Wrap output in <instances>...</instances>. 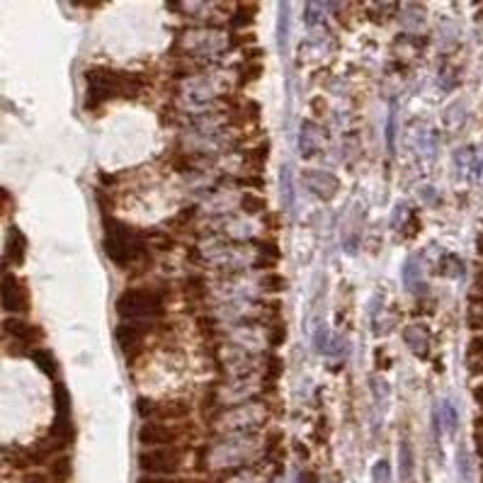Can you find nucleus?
Returning <instances> with one entry per match:
<instances>
[{"instance_id": "1", "label": "nucleus", "mask_w": 483, "mask_h": 483, "mask_svg": "<svg viewBox=\"0 0 483 483\" xmlns=\"http://www.w3.org/2000/svg\"><path fill=\"white\" fill-rule=\"evenodd\" d=\"M105 228V253L117 267H132L139 260H149V243H146V235L139 228H132L127 223L112 219L105 214L102 219Z\"/></svg>"}, {"instance_id": "2", "label": "nucleus", "mask_w": 483, "mask_h": 483, "mask_svg": "<svg viewBox=\"0 0 483 483\" xmlns=\"http://www.w3.org/2000/svg\"><path fill=\"white\" fill-rule=\"evenodd\" d=\"M117 314L127 321H151V318H161L166 314V294L161 290H124L117 297L115 304Z\"/></svg>"}, {"instance_id": "3", "label": "nucleus", "mask_w": 483, "mask_h": 483, "mask_svg": "<svg viewBox=\"0 0 483 483\" xmlns=\"http://www.w3.org/2000/svg\"><path fill=\"white\" fill-rule=\"evenodd\" d=\"M139 467L146 476H173L182 467L180 447H156L139 455Z\"/></svg>"}, {"instance_id": "4", "label": "nucleus", "mask_w": 483, "mask_h": 483, "mask_svg": "<svg viewBox=\"0 0 483 483\" xmlns=\"http://www.w3.org/2000/svg\"><path fill=\"white\" fill-rule=\"evenodd\" d=\"M180 430L163 425L161 420L146 423L139 428V442L146 450H156V447H175V442L180 440Z\"/></svg>"}, {"instance_id": "5", "label": "nucleus", "mask_w": 483, "mask_h": 483, "mask_svg": "<svg viewBox=\"0 0 483 483\" xmlns=\"http://www.w3.org/2000/svg\"><path fill=\"white\" fill-rule=\"evenodd\" d=\"M3 309L8 314H22L29 309V294L25 285L10 272H3Z\"/></svg>"}, {"instance_id": "6", "label": "nucleus", "mask_w": 483, "mask_h": 483, "mask_svg": "<svg viewBox=\"0 0 483 483\" xmlns=\"http://www.w3.org/2000/svg\"><path fill=\"white\" fill-rule=\"evenodd\" d=\"M149 331H151L149 321H124L115 328V340L117 345H120V350L124 352V355H129L134 347H141Z\"/></svg>"}, {"instance_id": "7", "label": "nucleus", "mask_w": 483, "mask_h": 483, "mask_svg": "<svg viewBox=\"0 0 483 483\" xmlns=\"http://www.w3.org/2000/svg\"><path fill=\"white\" fill-rule=\"evenodd\" d=\"M3 333L5 338H15V343L32 347L44 340V331L39 326H32V323L22 321V318H5L3 321Z\"/></svg>"}, {"instance_id": "8", "label": "nucleus", "mask_w": 483, "mask_h": 483, "mask_svg": "<svg viewBox=\"0 0 483 483\" xmlns=\"http://www.w3.org/2000/svg\"><path fill=\"white\" fill-rule=\"evenodd\" d=\"M27 255V238L17 226H10L8 238H5V265H22Z\"/></svg>"}, {"instance_id": "9", "label": "nucleus", "mask_w": 483, "mask_h": 483, "mask_svg": "<svg viewBox=\"0 0 483 483\" xmlns=\"http://www.w3.org/2000/svg\"><path fill=\"white\" fill-rule=\"evenodd\" d=\"M304 178H306V185H309L314 192L321 194V197H333L335 190H338V180L328 173H321V170H311V173H306Z\"/></svg>"}, {"instance_id": "10", "label": "nucleus", "mask_w": 483, "mask_h": 483, "mask_svg": "<svg viewBox=\"0 0 483 483\" xmlns=\"http://www.w3.org/2000/svg\"><path fill=\"white\" fill-rule=\"evenodd\" d=\"M192 413V405L187 403V400H166V403H158V410H156V418L158 420H182V418H187Z\"/></svg>"}, {"instance_id": "11", "label": "nucleus", "mask_w": 483, "mask_h": 483, "mask_svg": "<svg viewBox=\"0 0 483 483\" xmlns=\"http://www.w3.org/2000/svg\"><path fill=\"white\" fill-rule=\"evenodd\" d=\"M29 359L42 369V374H46L49 379H56L58 362L51 350H46V347H34V350H29Z\"/></svg>"}, {"instance_id": "12", "label": "nucleus", "mask_w": 483, "mask_h": 483, "mask_svg": "<svg viewBox=\"0 0 483 483\" xmlns=\"http://www.w3.org/2000/svg\"><path fill=\"white\" fill-rule=\"evenodd\" d=\"M49 476L54 483H68L70 476H73V464H70V457L61 455L49 462Z\"/></svg>"}, {"instance_id": "13", "label": "nucleus", "mask_w": 483, "mask_h": 483, "mask_svg": "<svg viewBox=\"0 0 483 483\" xmlns=\"http://www.w3.org/2000/svg\"><path fill=\"white\" fill-rule=\"evenodd\" d=\"M54 408L56 418H70V393L66 384H61V381L54 384Z\"/></svg>"}, {"instance_id": "14", "label": "nucleus", "mask_w": 483, "mask_h": 483, "mask_svg": "<svg viewBox=\"0 0 483 483\" xmlns=\"http://www.w3.org/2000/svg\"><path fill=\"white\" fill-rule=\"evenodd\" d=\"M287 34H290V5L280 3V20H277V46L287 51Z\"/></svg>"}, {"instance_id": "15", "label": "nucleus", "mask_w": 483, "mask_h": 483, "mask_svg": "<svg viewBox=\"0 0 483 483\" xmlns=\"http://www.w3.org/2000/svg\"><path fill=\"white\" fill-rule=\"evenodd\" d=\"M440 275H447V277H462V275H464V262H462V258L455 255V253H447V255L440 260Z\"/></svg>"}, {"instance_id": "16", "label": "nucleus", "mask_w": 483, "mask_h": 483, "mask_svg": "<svg viewBox=\"0 0 483 483\" xmlns=\"http://www.w3.org/2000/svg\"><path fill=\"white\" fill-rule=\"evenodd\" d=\"M403 282L410 292H418V285H420V270H418V260L415 258H408L403 265Z\"/></svg>"}, {"instance_id": "17", "label": "nucleus", "mask_w": 483, "mask_h": 483, "mask_svg": "<svg viewBox=\"0 0 483 483\" xmlns=\"http://www.w3.org/2000/svg\"><path fill=\"white\" fill-rule=\"evenodd\" d=\"M400 476H403V483L413 479V447L408 442L400 445Z\"/></svg>"}, {"instance_id": "18", "label": "nucleus", "mask_w": 483, "mask_h": 483, "mask_svg": "<svg viewBox=\"0 0 483 483\" xmlns=\"http://www.w3.org/2000/svg\"><path fill=\"white\" fill-rule=\"evenodd\" d=\"M442 423L447 425V432H450V435H455V432H457L459 415H457L455 405H452L450 400H445V403H442Z\"/></svg>"}, {"instance_id": "19", "label": "nucleus", "mask_w": 483, "mask_h": 483, "mask_svg": "<svg viewBox=\"0 0 483 483\" xmlns=\"http://www.w3.org/2000/svg\"><path fill=\"white\" fill-rule=\"evenodd\" d=\"M386 146L391 153L396 149V102H391V112L386 120Z\"/></svg>"}, {"instance_id": "20", "label": "nucleus", "mask_w": 483, "mask_h": 483, "mask_svg": "<svg viewBox=\"0 0 483 483\" xmlns=\"http://www.w3.org/2000/svg\"><path fill=\"white\" fill-rule=\"evenodd\" d=\"M388 481H391V467H388L386 459H381L372 469V483H388Z\"/></svg>"}, {"instance_id": "21", "label": "nucleus", "mask_w": 483, "mask_h": 483, "mask_svg": "<svg viewBox=\"0 0 483 483\" xmlns=\"http://www.w3.org/2000/svg\"><path fill=\"white\" fill-rule=\"evenodd\" d=\"M156 410H158V403L153 398H146V396H141L137 398V413L141 418H156Z\"/></svg>"}, {"instance_id": "22", "label": "nucleus", "mask_w": 483, "mask_h": 483, "mask_svg": "<svg viewBox=\"0 0 483 483\" xmlns=\"http://www.w3.org/2000/svg\"><path fill=\"white\" fill-rule=\"evenodd\" d=\"M262 287H267L270 292H282V290L287 287V280H285L282 275H275V272H272V275H267V277L262 280Z\"/></svg>"}, {"instance_id": "23", "label": "nucleus", "mask_w": 483, "mask_h": 483, "mask_svg": "<svg viewBox=\"0 0 483 483\" xmlns=\"http://www.w3.org/2000/svg\"><path fill=\"white\" fill-rule=\"evenodd\" d=\"M243 209H248V211H253V214H255V211H262L265 209V199H260V197H255V194H243Z\"/></svg>"}, {"instance_id": "24", "label": "nucleus", "mask_w": 483, "mask_h": 483, "mask_svg": "<svg viewBox=\"0 0 483 483\" xmlns=\"http://www.w3.org/2000/svg\"><path fill=\"white\" fill-rule=\"evenodd\" d=\"M285 340H287V328H285V326H275V328H270V347H280V345H285Z\"/></svg>"}, {"instance_id": "25", "label": "nucleus", "mask_w": 483, "mask_h": 483, "mask_svg": "<svg viewBox=\"0 0 483 483\" xmlns=\"http://www.w3.org/2000/svg\"><path fill=\"white\" fill-rule=\"evenodd\" d=\"M459 476H462V483L471 481V471H469V464H467V452H464V450H459Z\"/></svg>"}, {"instance_id": "26", "label": "nucleus", "mask_w": 483, "mask_h": 483, "mask_svg": "<svg viewBox=\"0 0 483 483\" xmlns=\"http://www.w3.org/2000/svg\"><path fill=\"white\" fill-rule=\"evenodd\" d=\"M137 483H187L182 479H170V476H141Z\"/></svg>"}, {"instance_id": "27", "label": "nucleus", "mask_w": 483, "mask_h": 483, "mask_svg": "<svg viewBox=\"0 0 483 483\" xmlns=\"http://www.w3.org/2000/svg\"><path fill=\"white\" fill-rule=\"evenodd\" d=\"M282 190H285V202L290 204V209H294V190H292V182L287 185V173L282 170Z\"/></svg>"}, {"instance_id": "28", "label": "nucleus", "mask_w": 483, "mask_h": 483, "mask_svg": "<svg viewBox=\"0 0 483 483\" xmlns=\"http://www.w3.org/2000/svg\"><path fill=\"white\" fill-rule=\"evenodd\" d=\"M22 483H54V481H51V476L42 474V471H32V474L25 476V481Z\"/></svg>"}, {"instance_id": "29", "label": "nucleus", "mask_w": 483, "mask_h": 483, "mask_svg": "<svg viewBox=\"0 0 483 483\" xmlns=\"http://www.w3.org/2000/svg\"><path fill=\"white\" fill-rule=\"evenodd\" d=\"M474 398H476V403L483 405V386H476L474 388Z\"/></svg>"}, {"instance_id": "30", "label": "nucleus", "mask_w": 483, "mask_h": 483, "mask_svg": "<svg viewBox=\"0 0 483 483\" xmlns=\"http://www.w3.org/2000/svg\"><path fill=\"white\" fill-rule=\"evenodd\" d=\"M302 483H316V474H304Z\"/></svg>"}, {"instance_id": "31", "label": "nucleus", "mask_w": 483, "mask_h": 483, "mask_svg": "<svg viewBox=\"0 0 483 483\" xmlns=\"http://www.w3.org/2000/svg\"><path fill=\"white\" fill-rule=\"evenodd\" d=\"M280 437H282V435H280V432H272V442H277V440H280ZM267 447H270V450H275V447H277V445H270V442H267Z\"/></svg>"}, {"instance_id": "32", "label": "nucleus", "mask_w": 483, "mask_h": 483, "mask_svg": "<svg viewBox=\"0 0 483 483\" xmlns=\"http://www.w3.org/2000/svg\"><path fill=\"white\" fill-rule=\"evenodd\" d=\"M476 245H479V253H483V233L479 235V243H476Z\"/></svg>"}]
</instances>
